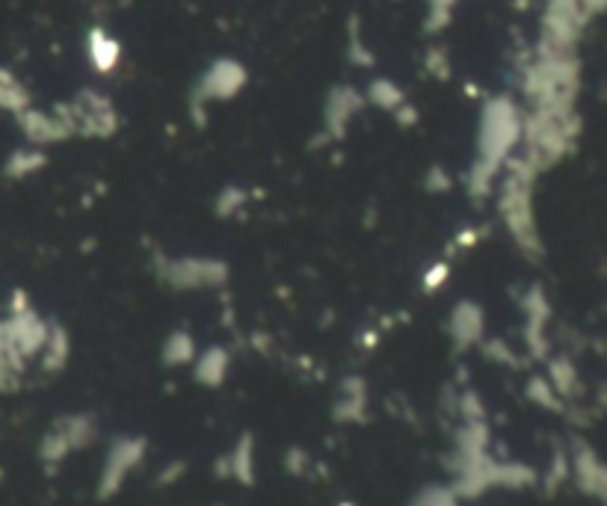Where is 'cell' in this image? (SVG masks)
I'll return each instance as SVG.
<instances>
[{"label":"cell","instance_id":"cell-1","mask_svg":"<svg viewBox=\"0 0 607 506\" xmlns=\"http://www.w3.org/2000/svg\"><path fill=\"white\" fill-rule=\"evenodd\" d=\"M27 98L18 86V80L9 72H0V107H9V110H24Z\"/></svg>","mask_w":607,"mask_h":506},{"label":"cell","instance_id":"cell-2","mask_svg":"<svg viewBox=\"0 0 607 506\" xmlns=\"http://www.w3.org/2000/svg\"><path fill=\"white\" fill-rule=\"evenodd\" d=\"M92 51H95L92 57L101 63V69H110V66L116 63V42H113V39L95 33V36H92Z\"/></svg>","mask_w":607,"mask_h":506}]
</instances>
